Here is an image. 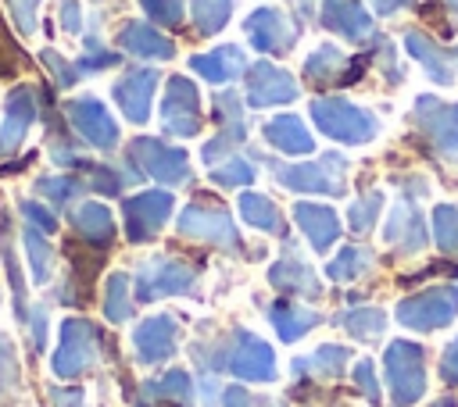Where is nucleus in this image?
<instances>
[{
	"instance_id": "obj_46",
	"label": "nucleus",
	"mask_w": 458,
	"mask_h": 407,
	"mask_svg": "<svg viewBox=\"0 0 458 407\" xmlns=\"http://www.w3.org/2000/svg\"><path fill=\"white\" fill-rule=\"evenodd\" d=\"M7 11H11V21L21 36H32L36 32V11H39V0H7Z\"/></svg>"
},
{
	"instance_id": "obj_26",
	"label": "nucleus",
	"mask_w": 458,
	"mask_h": 407,
	"mask_svg": "<svg viewBox=\"0 0 458 407\" xmlns=\"http://www.w3.org/2000/svg\"><path fill=\"white\" fill-rule=\"evenodd\" d=\"M386 243L401 246V253H415V250L426 246V221H422L415 200L404 196V200L397 204V211H394L390 221H386Z\"/></svg>"
},
{
	"instance_id": "obj_54",
	"label": "nucleus",
	"mask_w": 458,
	"mask_h": 407,
	"mask_svg": "<svg viewBox=\"0 0 458 407\" xmlns=\"http://www.w3.org/2000/svg\"><path fill=\"white\" fill-rule=\"evenodd\" d=\"M433 407H458V403H454V400H451V396H444V400H437V403H433Z\"/></svg>"
},
{
	"instance_id": "obj_23",
	"label": "nucleus",
	"mask_w": 458,
	"mask_h": 407,
	"mask_svg": "<svg viewBox=\"0 0 458 407\" xmlns=\"http://www.w3.org/2000/svg\"><path fill=\"white\" fill-rule=\"evenodd\" d=\"M322 25L333 29V32H340L351 43H361V39L372 36V18H369V11L358 0H326Z\"/></svg>"
},
{
	"instance_id": "obj_3",
	"label": "nucleus",
	"mask_w": 458,
	"mask_h": 407,
	"mask_svg": "<svg viewBox=\"0 0 458 407\" xmlns=\"http://www.w3.org/2000/svg\"><path fill=\"white\" fill-rule=\"evenodd\" d=\"M100 357V332L89 318H64L61 321V339L50 357V368L57 378H79L86 375Z\"/></svg>"
},
{
	"instance_id": "obj_15",
	"label": "nucleus",
	"mask_w": 458,
	"mask_h": 407,
	"mask_svg": "<svg viewBox=\"0 0 458 407\" xmlns=\"http://www.w3.org/2000/svg\"><path fill=\"white\" fill-rule=\"evenodd\" d=\"M179 339V321L172 314H150L132 328V346L143 364H161L175 353Z\"/></svg>"
},
{
	"instance_id": "obj_13",
	"label": "nucleus",
	"mask_w": 458,
	"mask_h": 407,
	"mask_svg": "<svg viewBox=\"0 0 458 407\" xmlns=\"http://www.w3.org/2000/svg\"><path fill=\"white\" fill-rule=\"evenodd\" d=\"M36 89L32 86H14L7 93V104H4V121H0V157H11L21 150L32 121H36Z\"/></svg>"
},
{
	"instance_id": "obj_20",
	"label": "nucleus",
	"mask_w": 458,
	"mask_h": 407,
	"mask_svg": "<svg viewBox=\"0 0 458 407\" xmlns=\"http://www.w3.org/2000/svg\"><path fill=\"white\" fill-rule=\"evenodd\" d=\"M68 225L89 246H111V239H114V214L97 200H79L68 211Z\"/></svg>"
},
{
	"instance_id": "obj_19",
	"label": "nucleus",
	"mask_w": 458,
	"mask_h": 407,
	"mask_svg": "<svg viewBox=\"0 0 458 407\" xmlns=\"http://www.w3.org/2000/svg\"><path fill=\"white\" fill-rule=\"evenodd\" d=\"M118 46L140 61H168L175 54V43L157 25H147V21H125L118 29Z\"/></svg>"
},
{
	"instance_id": "obj_24",
	"label": "nucleus",
	"mask_w": 458,
	"mask_h": 407,
	"mask_svg": "<svg viewBox=\"0 0 458 407\" xmlns=\"http://www.w3.org/2000/svg\"><path fill=\"white\" fill-rule=\"evenodd\" d=\"M190 396H193L190 375L179 371V368H172V371H165L161 378L143 382L136 407H190Z\"/></svg>"
},
{
	"instance_id": "obj_53",
	"label": "nucleus",
	"mask_w": 458,
	"mask_h": 407,
	"mask_svg": "<svg viewBox=\"0 0 458 407\" xmlns=\"http://www.w3.org/2000/svg\"><path fill=\"white\" fill-rule=\"evenodd\" d=\"M415 0H372V11L376 14H394V11H401V7H411Z\"/></svg>"
},
{
	"instance_id": "obj_36",
	"label": "nucleus",
	"mask_w": 458,
	"mask_h": 407,
	"mask_svg": "<svg viewBox=\"0 0 458 407\" xmlns=\"http://www.w3.org/2000/svg\"><path fill=\"white\" fill-rule=\"evenodd\" d=\"M369 264H372V253H369V250H361V246H344L340 257L329 261L326 271H329V278H336V282H354Z\"/></svg>"
},
{
	"instance_id": "obj_12",
	"label": "nucleus",
	"mask_w": 458,
	"mask_h": 407,
	"mask_svg": "<svg viewBox=\"0 0 458 407\" xmlns=\"http://www.w3.org/2000/svg\"><path fill=\"white\" fill-rule=\"evenodd\" d=\"M200 93L190 79L182 75H172L168 86H165V104H161V125L168 136L175 139H186V136H197L200 132Z\"/></svg>"
},
{
	"instance_id": "obj_27",
	"label": "nucleus",
	"mask_w": 458,
	"mask_h": 407,
	"mask_svg": "<svg viewBox=\"0 0 458 407\" xmlns=\"http://www.w3.org/2000/svg\"><path fill=\"white\" fill-rule=\"evenodd\" d=\"M265 139L268 146L283 150V154H311L315 150V139L311 132L304 129V121L297 114H276L265 121Z\"/></svg>"
},
{
	"instance_id": "obj_34",
	"label": "nucleus",
	"mask_w": 458,
	"mask_h": 407,
	"mask_svg": "<svg viewBox=\"0 0 458 407\" xmlns=\"http://www.w3.org/2000/svg\"><path fill=\"white\" fill-rule=\"evenodd\" d=\"M129 286H132V282H129L125 271H114V275H107V282H104V318L114 321V325H122V321L132 318Z\"/></svg>"
},
{
	"instance_id": "obj_38",
	"label": "nucleus",
	"mask_w": 458,
	"mask_h": 407,
	"mask_svg": "<svg viewBox=\"0 0 458 407\" xmlns=\"http://www.w3.org/2000/svg\"><path fill=\"white\" fill-rule=\"evenodd\" d=\"M233 11V0H193V21L200 36H215Z\"/></svg>"
},
{
	"instance_id": "obj_48",
	"label": "nucleus",
	"mask_w": 458,
	"mask_h": 407,
	"mask_svg": "<svg viewBox=\"0 0 458 407\" xmlns=\"http://www.w3.org/2000/svg\"><path fill=\"white\" fill-rule=\"evenodd\" d=\"M354 382H358V389H361L365 400L379 403V382H376V368H372V361H358V364H354Z\"/></svg>"
},
{
	"instance_id": "obj_55",
	"label": "nucleus",
	"mask_w": 458,
	"mask_h": 407,
	"mask_svg": "<svg viewBox=\"0 0 458 407\" xmlns=\"http://www.w3.org/2000/svg\"><path fill=\"white\" fill-rule=\"evenodd\" d=\"M447 4H451V7H458V0H447Z\"/></svg>"
},
{
	"instance_id": "obj_43",
	"label": "nucleus",
	"mask_w": 458,
	"mask_h": 407,
	"mask_svg": "<svg viewBox=\"0 0 458 407\" xmlns=\"http://www.w3.org/2000/svg\"><path fill=\"white\" fill-rule=\"evenodd\" d=\"M43 57V64H47V71H50V79H54V86H61V89H72L75 82H82V75H79V68L72 64V61H64L57 50H43L39 54Z\"/></svg>"
},
{
	"instance_id": "obj_29",
	"label": "nucleus",
	"mask_w": 458,
	"mask_h": 407,
	"mask_svg": "<svg viewBox=\"0 0 458 407\" xmlns=\"http://www.w3.org/2000/svg\"><path fill=\"white\" fill-rule=\"evenodd\" d=\"M344 68H347L344 50H336V46H329V43H322L318 50H311V57L304 61V75H308V82H311V86H318V89L340 86Z\"/></svg>"
},
{
	"instance_id": "obj_42",
	"label": "nucleus",
	"mask_w": 458,
	"mask_h": 407,
	"mask_svg": "<svg viewBox=\"0 0 458 407\" xmlns=\"http://www.w3.org/2000/svg\"><path fill=\"white\" fill-rule=\"evenodd\" d=\"M18 386V350L7 332H0V400Z\"/></svg>"
},
{
	"instance_id": "obj_28",
	"label": "nucleus",
	"mask_w": 458,
	"mask_h": 407,
	"mask_svg": "<svg viewBox=\"0 0 458 407\" xmlns=\"http://www.w3.org/2000/svg\"><path fill=\"white\" fill-rule=\"evenodd\" d=\"M190 68L204 79V82H233L243 68H247V61H243V54H240V46H218V50H211V54H197V57H190Z\"/></svg>"
},
{
	"instance_id": "obj_25",
	"label": "nucleus",
	"mask_w": 458,
	"mask_h": 407,
	"mask_svg": "<svg viewBox=\"0 0 458 407\" xmlns=\"http://www.w3.org/2000/svg\"><path fill=\"white\" fill-rule=\"evenodd\" d=\"M268 282H272L276 289H283V293H301V296H308V300H315V296L322 293V286H318L311 264H308L304 257H297L293 250L283 253V257L272 264Z\"/></svg>"
},
{
	"instance_id": "obj_47",
	"label": "nucleus",
	"mask_w": 458,
	"mask_h": 407,
	"mask_svg": "<svg viewBox=\"0 0 458 407\" xmlns=\"http://www.w3.org/2000/svg\"><path fill=\"white\" fill-rule=\"evenodd\" d=\"M47 321H50V314H47V303H36V307H29V318H25V325H29V336H32V350H36V353H43V346H47Z\"/></svg>"
},
{
	"instance_id": "obj_9",
	"label": "nucleus",
	"mask_w": 458,
	"mask_h": 407,
	"mask_svg": "<svg viewBox=\"0 0 458 407\" xmlns=\"http://www.w3.org/2000/svg\"><path fill=\"white\" fill-rule=\"evenodd\" d=\"M279 182L293 193H315V196H344L347 186V161L340 154H322L311 164H290L279 171Z\"/></svg>"
},
{
	"instance_id": "obj_51",
	"label": "nucleus",
	"mask_w": 458,
	"mask_h": 407,
	"mask_svg": "<svg viewBox=\"0 0 458 407\" xmlns=\"http://www.w3.org/2000/svg\"><path fill=\"white\" fill-rule=\"evenodd\" d=\"M440 378L444 382H458V339H451L444 357H440Z\"/></svg>"
},
{
	"instance_id": "obj_1",
	"label": "nucleus",
	"mask_w": 458,
	"mask_h": 407,
	"mask_svg": "<svg viewBox=\"0 0 458 407\" xmlns=\"http://www.w3.org/2000/svg\"><path fill=\"white\" fill-rule=\"evenodd\" d=\"M193 357L208 371H233L236 378H247V382H272L276 378L272 346L261 343L258 336L243 332V328L229 332L218 346H193Z\"/></svg>"
},
{
	"instance_id": "obj_52",
	"label": "nucleus",
	"mask_w": 458,
	"mask_h": 407,
	"mask_svg": "<svg viewBox=\"0 0 458 407\" xmlns=\"http://www.w3.org/2000/svg\"><path fill=\"white\" fill-rule=\"evenodd\" d=\"M222 407H254V396L240 386H225L222 389Z\"/></svg>"
},
{
	"instance_id": "obj_2",
	"label": "nucleus",
	"mask_w": 458,
	"mask_h": 407,
	"mask_svg": "<svg viewBox=\"0 0 458 407\" xmlns=\"http://www.w3.org/2000/svg\"><path fill=\"white\" fill-rule=\"evenodd\" d=\"M311 121H315V129L322 136H329L336 143H347V146L369 143L376 136V129H379L369 111L347 104L344 96H318V100H311Z\"/></svg>"
},
{
	"instance_id": "obj_16",
	"label": "nucleus",
	"mask_w": 458,
	"mask_h": 407,
	"mask_svg": "<svg viewBox=\"0 0 458 407\" xmlns=\"http://www.w3.org/2000/svg\"><path fill=\"white\" fill-rule=\"evenodd\" d=\"M301 86L293 82L290 71L268 64V61H258L250 68V82H247V104L250 107H276V104H290L297 100Z\"/></svg>"
},
{
	"instance_id": "obj_11",
	"label": "nucleus",
	"mask_w": 458,
	"mask_h": 407,
	"mask_svg": "<svg viewBox=\"0 0 458 407\" xmlns=\"http://www.w3.org/2000/svg\"><path fill=\"white\" fill-rule=\"evenodd\" d=\"M168 214H172V193L168 189H143V193L122 200L129 243H150L161 232V225L168 221Z\"/></svg>"
},
{
	"instance_id": "obj_4",
	"label": "nucleus",
	"mask_w": 458,
	"mask_h": 407,
	"mask_svg": "<svg viewBox=\"0 0 458 407\" xmlns=\"http://www.w3.org/2000/svg\"><path fill=\"white\" fill-rule=\"evenodd\" d=\"M193 282H197L193 264L168 257V253H157V257L143 261L136 271V300L154 303L161 296H182V293H193Z\"/></svg>"
},
{
	"instance_id": "obj_30",
	"label": "nucleus",
	"mask_w": 458,
	"mask_h": 407,
	"mask_svg": "<svg viewBox=\"0 0 458 407\" xmlns=\"http://www.w3.org/2000/svg\"><path fill=\"white\" fill-rule=\"evenodd\" d=\"M268 321L276 325L279 339L297 343L308 328H315V325H318V314H315V311H308V307H297L293 300H279V303H272V307H268Z\"/></svg>"
},
{
	"instance_id": "obj_31",
	"label": "nucleus",
	"mask_w": 458,
	"mask_h": 407,
	"mask_svg": "<svg viewBox=\"0 0 458 407\" xmlns=\"http://www.w3.org/2000/svg\"><path fill=\"white\" fill-rule=\"evenodd\" d=\"M36 196L39 200H47L50 207H72V204H79V196H86V186H82V179L75 175V171H61V175H43V179H36Z\"/></svg>"
},
{
	"instance_id": "obj_41",
	"label": "nucleus",
	"mask_w": 458,
	"mask_h": 407,
	"mask_svg": "<svg viewBox=\"0 0 458 407\" xmlns=\"http://www.w3.org/2000/svg\"><path fill=\"white\" fill-rule=\"evenodd\" d=\"M18 214H21V225H29V228H39L47 236L57 232V214H54V207H43V200H21Z\"/></svg>"
},
{
	"instance_id": "obj_35",
	"label": "nucleus",
	"mask_w": 458,
	"mask_h": 407,
	"mask_svg": "<svg viewBox=\"0 0 458 407\" xmlns=\"http://www.w3.org/2000/svg\"><path fill=\"white\" fill-rule=\"evenodd\" d=\"M340 325H344L354 339L369 343V339H379V336H383L386 318H383V311H376V307H354V311L340 314Z\"/></svg>"
},
{
	"instance_id": "obj_10",
	"label": "nucleus",
	"mask_w": 458,
	"mask_h": 407,
	"mask_svg": "<svg viewBox=\"0 0 458 407\" xmlns=\"http://www.w3.org/2000/svg\"><path fill=\"white\" fill-rule=\"evenodd\" d=\"M179 232L190 239H200V243H215L222 250H240V232H236V225L222 204L193 200L179 214Z\"/></svg>"
},
{
	"instance_id": "obj_45",
	"label": "nucleus",
	"mask_w": 458,
	"mask_h": 407,
	"mask_svg": "<svg viewBox=\"0 0 458 407\" xmlns=\"http://www.w3.org/2000/svg\"><path fill=\"white\" fill-rule=\"evenodd\" d=\"M140 7L154 25H165V29L182 25V0H140Z\"/></svg>"
},
{
	"instance_id": "obj_33",
	"label": "nucleus",
	"mask_w": 458,
	"mask_h": 407,
	"mask_svg": "<svg viewBox=\"0 0 458 407\" xmlns=\"http://www.w3.org/2000/svg\"><path fill=\"white\" fill-rule=\"evenodd\" d=\"M240 214L247 218V225H254L261 232H283V214L265 193H243L240 196Z\"/></svg>"
},
{
	"instance_id": "obj_5",
	"label": "nucleus",
	"mask_w": 458,
	"mask_h": 407,
	"mask_svg": "<svg viewBox=\"0 0 458 407\" xmlns=\"http://www.w3.org/2000/svg\"><path fill=\"white\" fill-rule=\"evenodd\" d=\"M64 121L79 136L82 146H93L100 154H111L118 146V139H122L118 121L111 118V111L97 96H72L64 104Z\"/></svg>"
},
{
	"instance_id": "obj_39",
	"label": "nucleus",
	"mask_w": 458,
	"mask_h": 407,
	"mask_svg": "<svg viewBox=\"0 0 458 407\" xmlns=\"http://www.w3.org/2000/svg\"><path fill=\"white\" fill-rule=\"evenodd\" d=\"M379 207H383V193H365L361 200H354L347 207V228L351 232H369L376 214H379Z\"/></svg>"
},
{
	"instance_id": "obj_37",
	"label": "nucleus",
	"mask_w": 458,
	"mask_h": 407,
	"mask_svg": "<svg viewBox=\"0 0 458 407\" xmlns=\"http://www.w3.org/2000/svg\"><path fill=\"white\" fill-rule=\"evenodd\" d=\"M433 239L444 253H458V204H440L433 211Z\"/></svg>"
},
{
	"instance_id": "obj_21",
	"label": "nucleus",
	"mask_w": 458,
	"mask_h": 407,
	"mask_svg": "<svg viewBox=\"0 0 458 407\" xmlns=\"http://www.w3.org/2000/svg\"><path fill=\"white\" fill-rule=\"evenodd\" d=\"M293 221L301 225V232L308 236V243L315 246V253L329 250L336 243V236H340V218L326 204H308V200L293 204Z\"/></svg>"
},
{
	"instance_id": "obj_6",
	"label": "nucleus",
	"mask_w": 458,
	"mask_h": 407,
	"mask_svg": "<svg viewBox=\"0 0 458 407\" xmlns=\"http://www.w3.org/2000/svg\"><path fill=\"white\" fill-rule=\"evenodd\" d=\"M386 382L401 407L426 393V350L411 339H394L386 346Z\"/></svg>"
},
{
	"instance_id": "obj_32",
	"label": "nucleus",
	"mask_w": 458,
	"mask_h": 407,
	"mask_svg": "<svg viewBox=\"0 0 458 407\" xmlns=\"http://www.w3.org/2000/svg\"><path fill=\"white\" fill-rule=\"evenodd\" d=\"M21 246H25V257H29L32 282L36 286H47L50 275H54V246H50V236L39 232V228L21 225Z\"/></svg>"
},
{
	"instance_id": "obj_14",
	"label": "nucleus",
	"mask_w": 458,
	"mask_h": 407,
	"mask_svg": "<svg viewBox=\"0 0 458 407\" xmlns=\"http://www.w3.org/2000/svg\"><path fill=\"white\" fill-rule=\"evenodd\" d=\"M154 89H157V71H154V68H129V71L111 86V96H114L118 111H122L132 125H143V121L150 118Z\"/></svg>"
},
{
	"instance_id": "obj_17",
	"label": "nucleus",
	"mask_w": 458,
	"mask_h": 407,
	"mask_svg": "<svg viewBox=\"0 0 458 407\" xmlns=\"http://www.w3.org/2000/svg\"><path fill=\"white\" fill-rule=\"evenodd\" d=\"M411 118L426 129V136L433 139L437 150H444V154L458 150V104H440L437 96H419Z\"/></svg>"
},
{
	"instance_id": "obj_8",
	"label": "nucleus",
	"mask_w": 458,
	"mask_h": 407,
	"mask_svg": "<svg viewBox=\"0 0 458 407\" xmlns=\"http://www.w3.org/2000/svg\"><path fill=\"white\" fill-rule=\"evenodd\" d=\"M125 161L140 171V175H150L165 186H179L190 179V168H186V150L172 146V143H161L154 136H140L129 143L125 150Z\"/></svg>"
},
{
	"instance_id": "obj_50",
	"label": "nucleus",
	"mask_w": 458,
	"mask_h": 407,
	"mask_svg": "<svg viewBox=\"0 0 458 407\" xmlns=\"http://www.w3.org/2000/svg\"><path fill=\"white\" fill-rule=\"evenodd\" d=\"M61 29L68 36H79L82 32V7L75 0H61Z\"/></svg>"
},
{
	"instance_id": "obj_22",
	"label": "nucleus",
	"mask_w": 458,
	"mask_h": 407,
	"mask_svg": "<svg viewBox=\"0 0 458 407\" xmlns=\"http://www.w3.org/2000/svg\"><path fill=\"white\" fill-rule=\"evenodd\" d=\"M404 46H408L411 57H419L426 64V71H429L433 82H440V86H451L454 82V75H458V46L444 50L433 39H426L422 32H408L404 36Z\"/></svg>"
},
{
	"instance_id": "obj_49",
	"label": "nucleus",
	"mask_w": 458,
	"mask_h": 407,
	"mask_svg": "<svg viewBox=\"0 0 458 407\" xmlns=\"http://www.w3.org/2000/svg\"><path fill=\"white\" fill-rule=\"evenodd\" d=\"M47 403L50 407H82V389L79 386H50Z\"/></svg>"
},
{
	"instance_id": "obj_7",
	"label": "nucleus",
	"mask_w": 458,
	"mask_h": 407,
	"mask_svg": "<svg viewBox=\"0 0 458 407\" xmlns=\"http://www.w3.org/2000/svg\"><path fill=\"white\" fill-rule=\"evenodd\" d=\"M458 314V286H429L397 303V321L415 332H437Z\"/></svg>"
},
{
	"instance_id": "obj_40",
	"label": "nucleus",
	"mask_w": 458,
	"mask_h": 407,
	"mask_svg": "<svg viewBox=\"0 0 458 407\" xmlns=\"http://www.w3.org/2000/svg\"><path fill=\"white\" fill-rule=\"evenodd\" d=\"M347 357H351V353H347L344 346H336V343H322V346L308 357V364H311L315 375H329V378H333V375H344Z\"/></svg>"
},
{
	"instance_id": "obj_18",
	"label": "nucleus",
	"mask_w": 458,
	"mask_h": 407,
	"mask_svg": "<svg viewBox=\"0 0 458 407\" xmlns=\"http://www.w3.org/2000/svg\"><path fill=\"white\" fill-rule=\"evenodd\" d=\"M243 29H247L254 50H261V54H286V50L293 46V39H297L293 21H290L283 11H276V7L254 11Z\"/></svg>"
},
{
	"instance_id": "obj_44",
	"label": "nucleus",
	"mask_w": 458,
	"mask_h": 407,
	"mask_svg": "<svg viewBox=\"0 0 458 407\" xmlns=\"http://www.w3.org/2000/svg\"><path fill=\"white\" fill-rule=\"evenodd\" d=\"M250 179H254V168L243 157H225L218 168H211V182H218V186H243Z\"/></svg>"
}]
</instances>
